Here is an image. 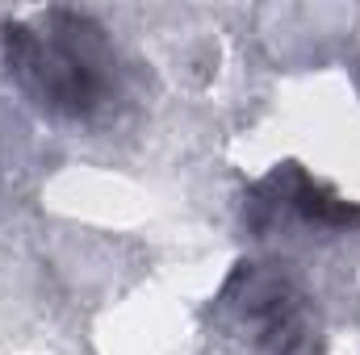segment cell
<instances>
[{
  "instance_id": "2",
  "label": "cell",
  "mask_w": 360,
  "mask_h": 355,
  "mask_svg": "<svg viewBox=\"0 0 360 355\" xmlns=\"http://www.w3.org/2000/svg\"><path fill=\"white\" fill-rule=\"evenodd\" d=\"M235 284H243V318L252 322L260 347L272 355H323V339L319 326L306 309V297L293 293L285 280L264 276V272H239Z\"/></svg>"
},
{
  "instance_id": "1",
  "label": "cell",
  "mask_w": 360,
  "mask_h": 355,
  "mask_svg": "<svg viewBox=\"0 0 360 355\" xmlns=\"http://www.w3.org/2000/svg\"><path fill=\"white\" fill-rule=\"evenodd\" d=\"M4 63L21 88L59 117H92L113 88L105 29L72 8H51L38 25L8 21Z\"/></svg>"
}]
</instances>
